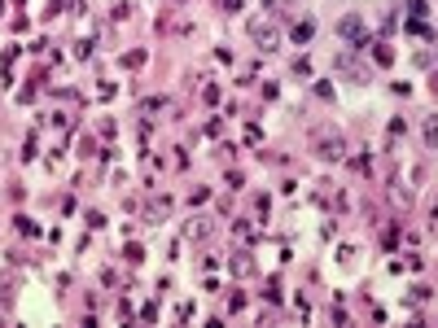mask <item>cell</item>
Instances as JSON below:
<instances>
[{"label": "cell", "instance_id": "cell-2", "mask_svg": "<svg viewBox=\"0 0 438 328\" xmlns=\"http://www.w3.org/2000/svg\"><path fill=\"white\" fill-rule=\"evenodd\" d=\"M250 36H254V44L263 48V53H272V48L281 44V31L277 27H268V22H258V27H250Z\"/></svg>", "mask_w": 438, "mask_h": 328}, {"label": "cell", "instance_id": "cell-4", "mask_svg": "<svg viewBox=\"0 0 438 328\" xmlns=\"http://www.w3.org/2000/svg\"><path fill=\"white\" fill-rule=\"evenodd\" d=\"M167 210H171V202H167V197H158V202L149 206V219H162V215H167Z\"/></svg>", "mask_w": 438, "mask_h": 328}, {"label": "cell", "instance_id": "cell-6", "mask_svg": "<svg viewBox=\"0 0 438 328\" xmlns=\"http://www.w3.org/2000/svg\"><path fill=\"white\" fill-rule=\"evenodd\" d=\"M294 40H298V44L312 40V22H298V27H294Z\"/></svg>", "mask_w": 438, "mask_h": 328}, {"label": "cell", "instance_id": "cell-5", "mask_svg": "<svg viewBox=\"0 0 438 328\" xmlns=\"http://www.w3.org/2000/svg\"><path fill=\"white\" fill-rule=\"evenodd\" d=\"M206 232H210L206 219H193V223H189V237H206Z\"/></svg>", "mask_w": 438, "mask_h": 328}, {"label": "cell", "instance_id": "cell-8", "mask_svg": "<svg viewBox=\"0 0 438 328\" xmlns=\"http://www.w3.org/2000/svg\"><path fill=\"white\" fill-rule=\"evenodd\" d=\"M215 5H219V9H228V13H237V9H241V0H215Z\"/></svg>", "mask_w": 438, "mask_h": 328}, {"label": "cell", "instance_id": "cell-3", "mask_svg": "<svg viewBox=\"0 0 438 328\" xmlns=\"http://www.w3.org/2000/svg\"><path fill=\"white\" fill-rule=\"evenodd\" d=\"M342 40H364V22L360 18H342Z\"/></svg>", "mask_w": 438, "mask_h": 328}, {"label": "cell", "instance_id": "cell-7", "mask_svg": "<svg viewBox=\"0 0 438 328\" xmlns=\"http://www.w3.org/2000/svg\"><path fill=\"white\" fill-rule=\"evenodd\" d=\"M425 140H430V144H438V119H430V123H425Z\"/></svg>", "mask_w": 438, "mask_h": 328}, {"label": "cell", "instance_id": "cell-1", "mask_svg": "<svg viewBox=\"0 0 438 328\" xmlns=\"http://www.w3.org/2000/svg\"><path fill=\"white\" fill-rule=\"evenodd\" d=\"M312 149H316V158H324V162H337V158L346 154V144H342V136L329 127V131H316V136H312Z\"/></svg>", "mask_w": 438, "mask_h": 328}]
</instances>
